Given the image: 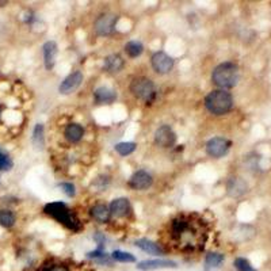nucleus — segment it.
I'll list each match as a JSON object with an SVG mask.
<instances>
[{
  "label": "nucleus",
  "mask_w": 271,
  "mask_h": 271,
  "mask_svg": "<svg viewBox=\"0 0 271 271\" xmlns=\"http://www.w3.org/2000/svg\"><path fill=\"white\" fill-rule=\"evenodd\" d=\"M81 81H83V74L79 72V71H76L74 74L68 75V76L61 81V84L58 87V91H60V94H62V95H68V94L74 93L75 89L79 88Z\"/></svg>",
  "instance_id": "1a4fd4ad"
},
{
  "label": "nucleus",
  "mask_w": 271,
  "mask_h": 271,
  "mask_svg": "<svg viewBox=\"0 0 271 271\" xmlns=\"http://www.w3.org/2000/svg\"><path fill=\"white\" fill-rule=\"evenodd\" d=\"M43 61H45V66L47 70H52L56 64V57H57V43L54 41H48L43 43Z\"/></svg>",
  "instance_id": "f8f14e48"
},
{
  "label": "nucleus",
  "mask_w": 271,
  "mask_h": 271,
  "mask_svg": "<svg viewBox=\"0 0 271 271\" xmlns=\"http://www.w3.org/2000/svg\"><path fill=\"white\" fill-rule=\"evenodd\" d=\"M235 267H236L237 271H255V268L252 267L251 263L247 259H244V258H237L235 260Z\"/></svg>",
  "instance_id": "bb28decb"
},
{
  "label": "nucleus",
  "mask_w": 271,
  "mask_h": 271,
  "mask_svg": "<svg viewBox=\"0 0 271 271\" xmlns=\"http://www.w3.org/2000/svg\"><path fill=\"white\" fill-rule=\"evenodd\" d=\"M15 214L12 213L11 210L3 209L0 210V225L4 228H11L15 224Z\"/></svg>",
  "instance_id": "4be33fe9"
},
{
  "label": "nucleus",
  "mask_w": 271,
  "mask_h": 271,
  "mask_svg": "<svg viewBox=\"0 0 271 271\" xmlns=\"http://www.w3.org/2000/svg\"><path fill=\"white\" fill-rule=\"evenodd\" d=\"M91 214L97 221L102 222V224H105L110 220V217H111V213H110V209H108L107 206L103 205V204H98L91 209Z\"/></svg>",
  "instance_id": "a211bd4d"
},
{
  "label": "nucleus",
  "mask_w": 271,
  "mask_h": 271,
  "mask_svg": "<svg viewBox=\"0 0 271 271\" xmlns=\"http://www.w3.org/2000/svg\"><path fill=\"white\" fill-rule=\"evenodd\" d=\"M239 66L233 62H222L214 68L212 80L221 89L233 88L239 83Z\"/></svg>",
  "instance_id": "f257e3e1"
},
{
  "label": "nucleus",
  "mask_w": 271,
  "mask_h": 271,
  "mask_svg": "<svg viewBox=\"0 0 271 271\" xmlns=\"http://www.w3.org/2000/svg\"><path fill=\"white\" fill-rule=\"evenodd\" d=\"M94 240L98 243V245H99L98 248H99V250H103V245H105V241H106V237H105V235H103V233H101V232L95 233Z\"/></svg>",
  "instance_id": "c85d7f7f"
},
{
  "label": "nucleus",
  "mask_w": 271,
  "mask_h": 271,
  "mask_svg": "<svg viewBox=\"0 0 271 271\" xmlns=\"http://www.w3.org/2000/svg\"><path fill=\"white\" fill-rule=\"evenodd\" d=\"M176 268V263L172 260L166 259H153V260H143L137 264L139 270L147 271V270H157V268Z\"/></svg>",
  "instance_id": "9b49d317"
},
{
  "label": "nucleus",
  "mask_w": 271,
  "mask_h": 271,
  "mask_svg": "<svg viewBox=\"0 0 271 271\" xmlns=\"http://www.w3.org/2000/svg\"><path fill=\"white\" fill-rule=\"evenodd\" d=\"M0 114H2V107H0Z\"/></svg>",
  "instance_id": "7c9ffc66"
},
{
  "label": "nucleus",
  "mask_w": 271,
  "mask_h": 271,
  "mask_svg": "<svg viewBox=\"0 0 271 271\" xmlns=\"http://www.w3.org/2000/svg\"><path fill=\"white\" fill-rule=\"evenodd\" d=\"M136 149L134 143H120L116 145V151L120 153L121 156H128L133 153Z\"/></svg>",
  "instance_id": "a878e982"
},
{
  "label": "nucleus",
  "mask_w": 271,
  "mask_h": 271,
  "mask_svg": "<svg viewBox=\"0 0 271 271\" xmlns=\"http://www.w3.org/2000/svg\"><path fill=\"white\" fill-rule=\"evenodd\" d=\"M94 99L98 105H106V103H112L117 99V94L114 89L108 87H99L94 93Z\"/></svg>",
  "instance_id": "ddd939ff"
},
{
  "label": "nucleus",
  "mask_w": 271,
  "mask_h": 271,
  "mask_svg": "<svg viewBox=\"0 0 271 271\" xmlns=\"http://www.w3.org/2000/svg\"><path fill=\"white\" fill-rule=\"evenodd\" d=\"M111 258L117 260V262H122V263H133V262H136L134 255L124 251H114L111 254Z\"/></svg>",
  "instance_id": "b1692460"
},
{
  "label": "nucleus",
  "mask_w": 271,
  "mask_h": 271,
  "mask_svg": "<svg viewBox=\"0 0 271 271\" xmlns=\"http://www.w3.org/2000/svg\"><path fill=\"white\" fill-rule=\"evenodd\" d=\"M155 143L162 148L174 147L176 143V134L168 125H163L155 132Z\"/></svg>",
  "instance_id": "0eeeda50"
},
{
  "label": "nucleus",
  "mask_w": 271,
  "mask_h": 271,
  "mask_svg": "<svg viewBox=\"0 0 271 271\" xmlns=\"http://www.w3.org/2000/svg\"><path fill=\"white\" fill-rule=\"evenodd\" d=\"M144 47L143 43L140 42V41H130L125 45V52L128 54L129 57H139L140 54L143 53Z\"/></svg>",
  "instance_id": "412c9836"
},
{
  "label": "nucleus",
  "mask_w": 271,
  "mask_h": 271,
  "mask_svg": "<svg viewBox=\"0 0 271 271\" xmlns=\"http://www.w3.org/2000/svg\"><path fill=\"white\" fill-rule=\"evenodd\" d=\"M152 66L157 74L166 75L174 68V60L164 52H156L152 56Z\"/></svg>",
  "instance_id": "423d86ee"
},
{
  "label": "nucleus",
  "mask_w": 271,
  "mask_h": 271,
  "mask_svg": "<svg viewBox=\"0 0 271 271\" xmlns=\"http://www.w3.org/2000/svg\"><path fill=\"white\" fill-rule=\"evenodd\" d=\"M103 68L107 71L108 74H118L124 68V60L120 54H110L105 58Z\"/></svg>",
  "instance_id": "2eb2a0df"
},
{
  "label": "nucleus",
  "mask_w": 271,
  "mask_h": 271,
  "mask_svg": "<svg viewBox=\"0 0 271 271\" xmlns=\"http://www.w3.org/2000/svg\"><path fill=\"white\" fill-rule=\"evenodd\" d=\"M152 182H153V179H152L151 174H148L147 171L140 170L133 174L129 185L134 190H147L148 187L152 186Z\"/></svg>",
  "instance_id": "9d476101"
},
{
  "label": "nucleus",
  "mask_w": 271,
  "mask_h": 271,
  "mask_svg": "<svg viewBox=\"0 0 271 271\" xmlns=\"http://www.w3.org/2000/svg\"><path fill=\"white\" fill-rule=\"evenodd\" d=\"M52 271H68V270H66L64 266H53V267H52Z\"/></svg>",
  "instance_id": "c756f323"
},
{
  "label": "nucleus",
  "mask_w": 271,
  "mask_h": 271,
  "mask_svg": "<svg viewBox=\"0 0 271 271\" xmlns=\"http://www.w3.org/2000/svg\"><path fill=\"white\" fill-rule=\"evenodd\" d=\"M134 244L140 250H143L144 252H147V254H151V255H163V250L160 248L159 244L153 243V241L148 240V239H139V240H136Z\"/></svg>",
  "instance_id": "f3484780"
},
{
  "label": "nucleus",
  "mask_w": 271,
  "mask_h": 271,
  "mask_svg": "<svg viewBox=\"0 0 271 271\" xmlns=\"http://www.w3.org/2000/svg\"><path fill=\"white\" fill-rule=\"evenodd\" d=\"M118 16L114 14H106V15L99 16L95 22V31L99 35H108L111 34L114 27H116Z\"/></svg>",
  "instance_id": "6e6552de"
},
{
  "label": "nucleus",
  "mask_w": 271,
  "mask_h": 271,
  "mask_svg": "<svg viewBox=\"0 0 271 271\" xmlns=\"http://www.w3.org/2000/svg\"><path fill=\"white\" fill-rule=\"evenodd\" d=\"M110 213L116 217H125L128 216L130 212V202L126 198H117L111 202L110 205Z\"/></svg>",
  "instance_id": "4468645a"
},
{
  "label": "nucleus",
  "mask_w": 271,
  "mask_h": 271,
  "mask_svg": "<svg viewBox=\"0 0 271 271\" xmlns=\"http://www.w3.org/2000/svg\"><path fill=\"white\" fill-rule=\"evenodd\" d=\"M222 262H224V255L218 254V252H210L209 255L206 256L205 260L208 267H218Z\"/></svg>",
  "instance_id": "5701e85b"
},
{
  "label": "nucleus",
  "mask_w": 271,
  "mask_h": 271,
  "mask_svg": "<svg viewBox=\"0 0 271 271\" xmlns=\"http://www.w3.org/2000/svg\"><path fill=\"white\" fill-rule=\"evenodd\" d=\"M231 148V141L224 137H213L210 139L206 144V152L208 155L212 156V157H222L224 155H227Z\"/></svg>",
  "instance_id": "39448f33"
},
{
  "label": "nucleus",
  "mask_w": 271,
  "mask_h": 271,
  "mask_svg": "<svg viewBox=\"0 0 271 271\" xmlns=\"http://www.w3.org/2000/svg\"><path fill=\"white\" fill-rule=\"evenodd\" d=\"M130 91L136 98L144 101L147 105L151 103L156 97L155 84L148 78H136L130 84Z\"/></svg>",
  "instance_id": "20e7f679"
},
{
  "label": "nucleus",
  "mask_w": 271,
  "mask_h": 271,
  "mask_svg": "<svg viewBox=\"0 0 271 271\" xmlns=\"http://www.w3.org/2000/svg\"><path fill=\"white\" fill-rule=\"evenodd\" d=\"M84 130L79 124H70L65 129V137L70 140L71 143H78L83 139Z\"/></svg>",
  "instance_id": "6ab92c4d"
},
{
  "label": "nucleus",
  "mask_w": 271,
  "mask_h": 271,
  "mask_svg": "<svg viewBox=\"0 0 271 271\" xmlns=\"http://www.w3.org/2000/svg\"><path fill=\"white\" fill-rule=\"evenodd\" d=\"M33 144L37 149H42L45 145V137H43V125L37 124L33 130Z\"/></svg>",
  "instance_id": "aec40b11"
},
{
  "label": "nucleus",
  "mask_w": 271,
  "mask_h": 271,
  "mask_svg": "<svg viewBox=\"0 0 271 271\" xmlns=\"http://www.w3.org/2000/svg\"><path fill=\"white\" fill-rule=\"evenodd\" d=\"M12 166H14V163H12L10 155L3 149H0V171H10Z\"/></svg>",
  "instance_id": "393cba45"
},
{
  "label": "nucleus",
  "mask_w": 271,
  "mask_h": 271,
  "mask_svg": "<svg viewBox=\"0 0 271 271\" xmlns=\"http://www.w3.org/2000/svg\"><path fill=\"white\" fill-rule=\"evenodd\" d=\"M205 106L214 116H224L232 108V95L225 89H214L205 98Z\"/></svg>",
  "instance_id": "f03ea898"
},
{
  "label": "nucleus",
  "mask_w": 271,
  "mask_h": 271,
  "mask_svg": "<svg viewBox=\"0 0 271 271\" xmlns=\"http://www.w3.org/2000/svg\"><path fill=\"white\" fill-rule=\"evenodd\" d=\"M43 212L48 216L53 217L54 220H57L58 222H61L66 227V228L72 229V231H78L79 229V221L78 218L71 213V210L66 208L64 202H52L45 206Z\"/></svg>",
  "instance_id": "7ed1b4c3"
},
{
  "label": "nucleus",
  "mask_w": 271,
  "mask_h": 271,
  "mask_svg": "<svg viewBox=\"0 0 271 271\" xmlns=\"http://www.w3.org/2000/svg\"><path fill=\"white\" fill-rule=\"evenodd\" d=\"M60 189H61L68 197H74L75 193H76V191H75V186L72 183H60Z\"/></svg>",
  "instance_id": "cd10ccee"
},
{
  "label": "nucleus",
  "mask_w": 271,
  "mask_h": 271,
  "mask_svg": "<svg viewBox=\"0 0 271 271\" xmlns=\"http://www.w3.org/2000/svg\"><path fill=\"white\" fill-rule=\"evenodd\" d=\"M229 195L232 197H241L243 194L247 193V183L244 182L241 178H231L229 179L228 185H227Z\"/></svg>",
  "instance_id": "dca6fc26"
}]
</instances>
